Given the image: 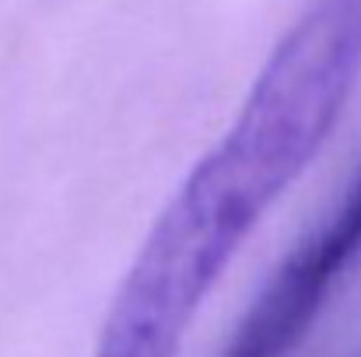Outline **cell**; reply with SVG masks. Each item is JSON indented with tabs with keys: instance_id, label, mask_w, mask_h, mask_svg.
<instances>
[{
	"instance_id": "obj_1",
	"label": "cell",
	"mask_w": 361,
	"mask_h": 357,
	"mask_svg": "<svg viewBox=\"0 0 361 357\" xmlns=\"http://www.w3.org/2000/svg\"><path fill=\"white\" fill-rule=\"evenodd\" d=\"M361 74V0H309L235 123L172 193L102 319L92 357H179L267 211L334 133Z\"/></svg>"
},
{
	"instance_id": "obj_2",
	"label": "cell",
	"mask_w": 361,
	"mask_h": 357,
	"mask_svg": "<svg viewBox=\"0 0 361 357\" xmlns=\"http://www.w3.org/2000/svg\"><path fill=\"white\" fill-rule=\"evenodd\" d=\"M361 256V168L330 218L270 273L221 357H291Z\"/></svg>"
},
{
	"instance_id": "obj_3",
	"label": "cell",
	"mask_w": 361,
	"mask_h": 357,
	"mask_svg": "<svg viewBox=\"0 0 361 357\" xmlns=\"http://www.w3.org/2000/svg\"><path fill=\"white\" fill-rule=\"evenodd\" d=\"M355 357H361V354H355Z\"/></svg>"
}]
</instances>
